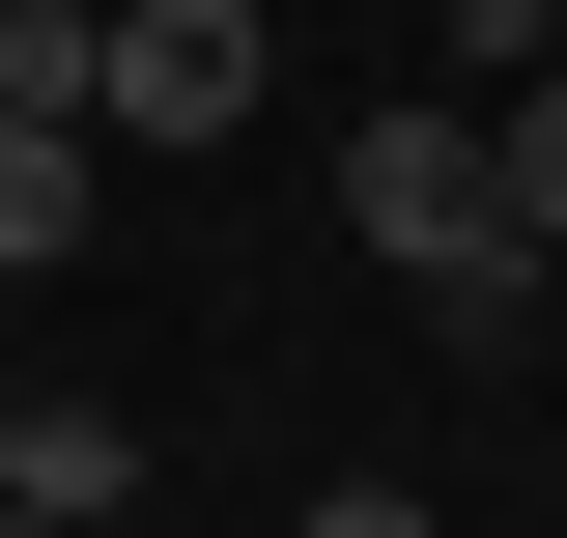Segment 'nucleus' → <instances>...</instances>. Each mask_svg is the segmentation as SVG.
I'll return each mask as SVG.
<instances>
[{"label":"nucleus","instance_id":"6e6552de","mask_svg":"<svg viewBox=\"0 0 567 538\" xmlns=\"http://www.w3.org/2000/svg\"><path fill=\"white\" fill-rule=\"evenodd\" d=\"M0 538H85V510H0Z\"/></svg>","mask_w":567,"mask_h":538},{"label":"nucleus","instance_id":"7ed1b4c3","mask_svg":"<svg viewBox=\"0 0 567 538\" xmlns=\"http://www.w3.org/2000/svg\"><path fill=\"white\" fill-rule=\"evenodd\" d=\"M114 482H142L114 397H0V510H114Z\"/></svg>","mask_w":567,"mask_h":538},{"label":"nucleus","instance_id":"20e7f679","mask_svg":"<svg viewBox=\"0 0 567 538\" xmlns=\"http://www.w3.org/2000/svg\"><path fill=\"white\" fill-rule=\"evenodd\" d=\"M85 256V114H0V283Z\"/></svg>","mask_w":567,"mask_h":538},{"label":"nucleus","instance_id":"39448f33","mask_svg":"<svg viewBox=\"0 0 567 538\" xmlns=\"http://www.w3.org/2000/svg\"><path fill=\"white\" fill-rule=\"evenodd\" d=\"M483 142H511V227L567 256V85H483Z\"/></svg>","mask_w":567,"mask_h":538},{"label":"nucleus","instance_id":"f03ea898","mask_svg":"<svg viewBox=\"0 0 567 538\" xmlns=\"http://www.w3.org/2000/svg\"><path fill=\"white\" fill-rule=\"evenodd\" d=\"M256 0H85V142H256Z\"/></svg>","mask_w":567,"mask_h":538},{"label":"nucleus","instance_id":"0eeeda50","mask_svg":"<svg viewBox=\"0 0 567 538\" xmlns=\"http://www.w3.org/2000/svg\"><path fill=\"white\" fill-rule=\"evenodd\" d=\"M312 538H454V510H398V482H341V510H312Z\"/></svg>","mask_w":567,"mask_h":538},{"label":"nucleus","instance_id":"f257e3e1","mask_svg":"<svg viewBox=\"0 0 567 538\" xmlns=\"http://www.w3.org/2000/svg\"><path fill=\"white\" fill-rule=\"evenodd\" d=\"M341 227L425 283V340H511V312H539V227H511L483 85H398V114H341Z\"/></svg>","mask_w":567,"mask_h":538},{"label":"nucleus","instance_id":"423d86ee","mask_svg":"<svg viewBox=\"0 0 567 538\" xmlns=\"http://www.w3.org/2000/svg\"><path fill=\"white\" fill-rule=\"evenodd\" d=\"M0 114H85V0H0Z\"/></svg>","mask_w":567,"mask_h":538}]
</instances>
